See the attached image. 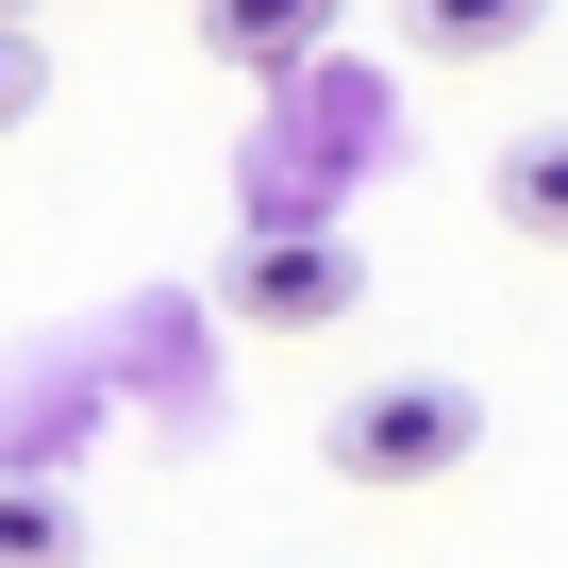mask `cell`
<instances>
[{
	"instance_id": "7",
	"label": "cell",
	"mask_w": 568,
	"mask_h": 568,
	"mask_svg": "<svg viewBox=\"0 0 568 568\" xmlns=\"http://www.w3.org/2000/svg\"><path fill=\"white\" fill-rule=\"evenodd\" d=\"M34 101H51V51H34V18H0V134H18Z\"/></svg>"
},
{
	"instance_id": "8",
	"label": "cell",
	"mask_w": 568,
	"mask_h": 568,
	"mask_svg": "<svg viewBox=\"0 0 568 568\" xmlns=\"http://www.w3.org/2000/svg\"><path fill=\"white\" fill-rule=\"evenodd\" d=\"M0 18H51V0H0Z\"/></svg>"
},
{
	"instance_id": "6",
	"label": "cell",
	"mask_w": 568,
	"mask_h": 568,
	"mask_svg": "<svg viewBox=\"0 0 568 568\" xmlns=\"http://www.w3.org/2000/svg\"><path fill=\"white\" fill-rule=\"evenodd\" d=\"M0 568H84V518L51 485H0Z\"/></svg>"
},
{
	"instance_id": "3",
	"label": "cell",
	"mask_w": 568,
	"mask_h": 568,
	"mask_svg": "<svg viewBox=\"0 0 568 568\" xmlns=\"http://www.w3.org/2000/svg\"><path fill=\"white\" fill-rule=\"evenodd\" d=\"M335 18H352V0H201V51L251 68V84H284V68L335 51Z\"/></svg>"
},
{
	"instance_id": "4",
	"label": "cell",
	"mask_w": 568,
	"mask_h": 568,
	"mask_svg": "<svg viewBox=\"0 0 568 568\" xmlns=\"http://www.w3.org/2000/svg\"><path fill=\"white\" fill-rule=\"evenodd\" d=\"M485 217H501L518 251H568V118H535V134L485 151Z\"/></svg>"
},
{
	"instance_id": "2",
	"label": "cell",
	"mask_w": 568,
	"mask_h": 568,
	"mask_svg": "<svg viewBox=\"0 0 568 568\" xmlns=\"http://www.w3.org/2000/svg\"><path fill=\"white\" fill-rule=\"evenodd\" d=\"M352 302H368V267H352L335 234H302V217L251 234V267H234V318H251V335H335Z\"/></svg>"
},
{
	"instance_id": "1",
	"label": "cell",
	"mask_w": 568,
	"mask_h": 568,
	"mask_svg": "<svg viewBox=\"0 0 568 568\" xmlns=\"http://www.w3.org/2000/svg\"><path fill=\"white\" fill-rule=\"evenodd\" d=\"M468 452H485V402H468V385H418V368H402V385H352V402L318 418V468H335V485H385V501H402V485H452Z\"/></svg>"
},
{
	"instance_id": "5",
	"label": "cell",
	"mask_w": 568,
	"mask_h": 568,
	"mask_svg": "<svg viewBox=\"0 0 568 568\" xmlns=\"http://www.w3.org/2000/svg\"><path fill=\"white\" fill-rule=\"evenodd\" d=\"M535 18H551V0H418V51H435V68H485V51H518Z\"/></svg>"
}]
</instances>
